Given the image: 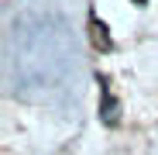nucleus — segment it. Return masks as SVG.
I'll list each match as a JSON object with an SVG mask.
<instances>
[{
    "instance_id": "f257e3e1",
    "label": "nucleus",
    "mask_w": 158,
    "mask_h": 155,
    "mask_svg": "<svg viewBox=\"0 0 158 155\" xmlns=\"http://www.w3.org/2000/svg\"><path fill=\"white\" fill-rule=\"evenodd\" d=\"M93 41H96L100 48H110V38H107V28H103L100 21H93Z\"/></svg>"
},
{
    "instance_id": "f03ea898",
    "label": "nucleus",
    "mask_w": 158,
    "mask_h": 155,
    "mask_svg": "<svg viewBox=\"0 0 158 155\" xmlns=\"http://www.w3.org/2000/svg\"><path fill=\"white\" fill-rule=\"evenodd\" d=\"M134 4H144V0H134Z\"/></svg>"
}]
</instances>
